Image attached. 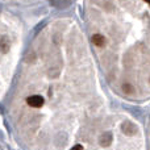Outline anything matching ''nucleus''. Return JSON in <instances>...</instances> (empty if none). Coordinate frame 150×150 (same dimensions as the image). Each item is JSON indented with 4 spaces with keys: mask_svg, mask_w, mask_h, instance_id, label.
Wrapping results in <instances>:
<instances>
[{
    "mask_svg": "<svg viewBox=\"0 0 150 150\" xmlns=\"http://www.w3.org/2000/svg\"><path fill=\"white\" fill-rule=\"evenodd\" d=\"M145 1H146V3H148V4H149V5H150V0H145Z\"/></svg>",
    "mask_w": 150,
    "mask_h": 150,
    "instance_id": "8",
    "label": "nucleus"
},
{
    "mask_svg": "<svg viewBox=\"0 0 150 150\" xmlns=\"http://www.w3.org/2000/svg\"><path fill=\"white\" fill-rule=\"evenodd\" d=\"M92 42H93V45H96V46H103L105 40H104V37L101 36V34H95V36L92 37Z\"/></svg>",
    "mask_w": 150,
    "mask_h": 150,
    "instance_id": "4",
    "label": "nucleus"
},
{
    "mask_svg": "<svg viewBox=\"0 0 150 150\" xmlns=\"http://www.w3.org/2000/svg\"><path fill=\"white\" fill-rule=\"evenodd\" d=\"M26 103L30 107H33V108H40V107L44 105V99L40 95H32L26 99Z\"/></svg>",
    "mask_w": 150,
    "mask_h": 150,
    "instance_id": "1",
    "label": "nucleus"
},
{
    "mask_svg": "<svg viewBox=\"0 0 150 150\" xmlns=\"http://www.w3.org/2000/svg\"><path fill=\"white\" fill-rule=\"evenodd\" d=\"M0 45H1V52L3 53H7L8 49L11 47V45L8 44V40L5 38V37H3V38H1V44H0Z\"/></svg>",
    "mask_w": 150,
    "mask_h": 150,
    "instance_id": "5",
    "label": "nucleus"
},
{
    "mask_svg": "<svg viewBox=\"0 0 150 150\" xmlns=\"http://www.w3.org/2000/svg\"><path fill=\"white\" fill-rule=\"evenodd\" d=\"M121 88L125 93H132L133 92V87L129 84V83H124V84L121 86Z\"/></svg>",
    "mask_w": 150,
    "mask_h": 150,
    "instance_id": "6",
    "label": "nucleus"
},
{
    "mask_svg": "<svg viewBox=\"0 0 150 150\" xmlns=\"http://www.w3.org/2000/svg\"><path fill=\"white\" fill-rule=\"evenodd\" d=\"M99 142H100L101 146H109L112 144V134L111 133H104V134H101L100 140H99Z\"/></svg>",
    "mask_w": 150,
    "mask_h": 150,
    "instance_id": "3",
    "label": "nucleus"
},
{
    "mask_svg": "<svg viewBox=\"0 0 150 150\" xmlns=\"http://www.w3.org/2000/svg\"><path fill=\"white\" fill-rule=\"evenodd\" d=\"M121 129H122V132L128 136H133V134L137 133V128H136V125L132 124V122H129V121H125L124 124L121 125Z\"/></svg>",
    "mask_w": 150,
    "mask_h": 150,
    "instance_id": "2",
    "label": "nucleus"
},
{
    "mask_svg": "<svg viewBox=\"0 0 150 150\" xmlns=\"http://www.w3.org/2000/svg\"><path fill=\"white\" fill-rule=\"evenodd\" d=\"M71 150H83V146H82V145H75Z\"/></svg>",
    "mask_w": 150,
    "mask_h": 150,
    "instance_id": "7",
    "label": "nucleus"
}]
</instances>
